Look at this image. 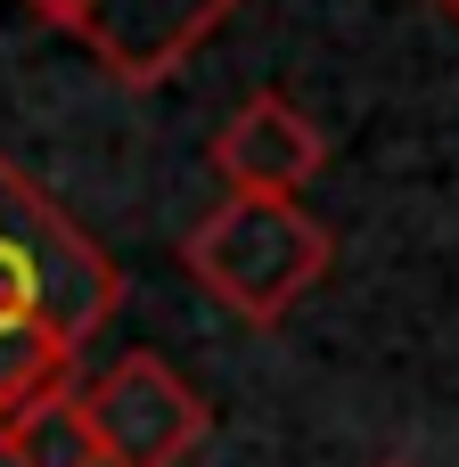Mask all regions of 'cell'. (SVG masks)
I'll use <instances>...</instances> for the list:
<instances>
[{
  "label": "cell",
  "instance_id": "1",
  "mask_svg": "<svg viewBox=\"0 0 459 467\" xmlns=\"http://www.w3.org/2000/svg\"><path fill=\"white\" fill-rule=\"evenodd\" d=\"M123 304V271L107 246L25 172L0 156V328H49L57 345H90Z\"/></svg>",
  "mask_w": 459,
  "mask_h": 467
},
{
  "label": "cell",
  "instance_id": "2",
  "mask_svg": "<svg viewBox=\"0 0 459 467\" xmlns=\"http://www.w3.org/2000/svg\"><path fill=\"white\" fill-rule=\"evenodd\" d=\"M329 263H337V238L296 197H222L181 238V271L246 328L287 320L329 279Z\"/></svg>",
  "mask_w": 459,
  "mask_h": 467
},
{
  "label": "cell",
  "instance_id": "3",
  "mask_svg": "<svg viewBox=\"0 0 459 467\" xmlns=\"http://www.w3.org/2000/svg\"><path fill=\"white\" fill-rule=\"evenodd\" d=\"M99 467H189L205 443V402L164 353H123L107 361L82 394Z\"/></svg>",
  "mask_w": 459,
  "mask_h": 467
},
{
  "label": "cell",
  "instance_id": "4",
  "mask_svg": "<svg viewBox=\"0 0 459 467\" xmlns=\"http://www.w3.org/2000/svg\"><path fill=\"white\" fill-rule=\"evenodd\" d=\"M320 164H329L320 123H312L296 99H279V90H255V99L214 131V172L230 181V197H296Z\"/></svg>",
  "mask_w": 459,
  "mask_h": 467
},
{
  "label": "cell",
  "instance_id": "5",
  "mask_svg": "<svg viewBox=\"0 0 459 467\" xmlns=\"http://www.w3.org/2000/svg\"><path fill=\"white\" fill-rule=\"evenodd\" d=\"M0 460L8 467H99V443H90V419H82L74 386L33 402L16 427H0Z\"/></svg>",
  "mask_w": 459,
  "mask_h": 467
},
{
  "label": "cell",
  "instance_id": "6",
  "mask_svg": "<svg viewBox=\"0 0 459 467\" xmlns=\"http://www.w3.org/2000/svg\"><path fill=\"white\" fill-rule=\"evenodd\" d=\"M66 378H74V345H57L49 328H0V427L66 394Z\"/></svg>",
  "mask_w": 459,
  "mask_h": 467
},
{
  "label": "cell",
  "instance_id": "7",
  "mask_svg": "<svg viewBox=\"0 0 459 467\" xmlns=\"http://www.w3.org/2000/svg\"><path fill=\"white\" fill-rule=\"evenodd\" d=\"M33 8H41V16H57L66 33H90V25H99L115 0H33Z\"/></svg>",
  "mask_w": 459,
  "mask_h": 467
},
{
  "label": "cell",
  "instance_id": "8",
  "mask_svg": "<svg viewBox=\"0 0 459 467\" xmlns=\"http://www.w3.org/2000/svg\"><path fill=\"white\" fill-rule=\"evenodd\" d=\"M435 8H443V16H452V25H459V0H435Z\"/></svg>",
  "mask_w": 459,
  "mask_h": 467
},
{
  "label": "cell",
  "instance_id": "9",
  "mask_svg": "<svg viewBox=\"0 0 459 467\" xmlns=\"http://www.w3.org/2000/svg\"><path fill=\"white\" fill-rule=\"evenodd\" d=\"M386 467H402V460H386Z\"/></svg>",
  "mask_w": 459,
  "mask_h": 467
}]
</instances>
